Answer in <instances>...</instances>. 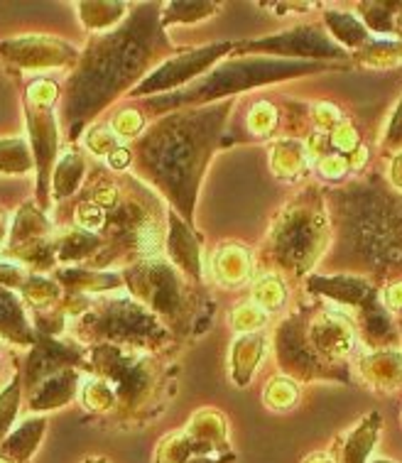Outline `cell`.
<instances>
[{
	"instance_id": "cell-5",
	"label": "cell",
	"mask_w": 402,
	"mask_h": 463,
	"mask_svg": "<svg viewBox=\"0 0 402 463\" xmlns=\"http://www.w3.org/2000/svg\"><path fill=\"white\" fill-rule=\"evenodd\" d=\"M360 373L370 388L397 390L402 388V354L400 351H376L360 361Z\"/></svg>"
},
{
	"instance_id": "cell-7",
	"label": "cell",
	"mask_w": 402,
	"mask_h": 463,
	"mask_svg": "<svg viewBox=\"0 0 402 463\" xmlns=\"http://www.w3.org/2000/svg\"><path fill=\"white\" fill-rule=\"evenodd\" d=\"M44 430H47L44 420H27L10 437L3 439V444H0L3 456H8L10 461L15 463H30L33 454L40 447V441H43Z\"/></svg>"
},
{
	"instance_id": "cell-24",
	"label": "cell",
	"mask_w": 402,
	"mask_h": 463,
	"mask_svg": "<svg viewBox=\"0 0 402 463\" xmlns=\"http://www.w3.org/2000/svg\"><path fill=\"white\" fill-rule=\"evenodd\" d=\"M386 302L390 309H402V282H395V285L388 287Z\"/></svg>"
},
{
	"instance_id": "cell-19",
	"label": "cell",
	"mask_w": 402,
	"mask_h": 463,
	"mask_svg": "<svg viewBox=\"0 0 402 463\" xmlns=\"http://www.w3.org/2000/svg\"><path fill=\"white\" fill-rule=\"evenodd\" d=\"M349 169V160L341 155H327L319 160V175L327 179H341Z\"/></svg>"
},
{
	"instance_id": "cell-25",
	"label": "cell",
	"mask_w": 402,
	"mask_h": 463,
	"mask_svg": "<svg viewBox=\"0 0 402 463\" xmlns=\"http://www.w3.org/2000/svg\"><path fill=\"white\" fill-rule=\"evenodd\" d=\"M130 160V155H128V150H120V147H118L116 152H110L109 155V162L110 165H113V167L116 169H123L126 167V162Z\"/></svg>"
},
{
	"instance_id": "cell-8",
	"label": "cell",
	"mask_w": 402,
	"mask_h": 463,
	"mask_svg": "<svg viewBox=\"0 0 402 463\" xmlns=\"http://www.w3.org/2000/svg\"><path fill=\"white\" fill-rule=\"evenodd\" d=\"M214 269H216V278L226 285H241L245 279L251 278V255L241 245H226L221 248L216 255V262H214Z\"/></svg>"
},
{
	"instance_id": "cell-9",
	"label": "cell",
	"mask_w": 402,
	"mask_h": 463,
	"mask_svg": "<svg viewBox=\"0 0 402 463\" xmlns=\"http://www.w3.org/2000/svg\"><path fill=\"white\" fill-rule=\"evenodd\" d=\"M307 162H310V157H307L304 145L294 143V140H282V143H277L275 147H273V155H270L273 172L282 179L297 177Z\"/></svg>"
},
{
	"instance_id": "cell-21",
	"label": "cell",
	"mask_w": 402,
	"mask_h": 463,
	"mask_svg": "<svg viewBox=\"0 0 402 463\" xmlns=\"http://www.w3.org/2000/svg\"><path fill=\"white\" fill-rule=\"evenodd\" d=\"M314 120H317V126L321 130H334L341 120H339V110L331 103H319L317 109H314Z\"/></svg>"
},
{
	"instance_id": "cell-16",
	"label": "cell",
	"mask_w": 402,
	"mask_h": 463,
	"mask_svg": "<svg viewBox=\"0 0 402 463\" xmlns=\"http://www.w3.org/2000/svg\"><path fill=\"white\" fill-rule=\"evenodd\" d=\"M383 145H386L388 150L402 152V99L397 101L393 116L388 120L386 133H383Z\"/></svg>"
},
{
	"instance_id": "cell-22",
	"label": "cell",
	"mask_w": 402,
	"mask_h": 463,
	"mask_svg": "<svg viewBox=\"0 0 402 463\" xmlns=\"http://www.w3.org/2000/svg\"><path fill=\"white\" fill-rule=\"evenodd\" d=\"M89 145L93 147V152H116L118 150V143L116 137L110 135V130H93L91 135H89Z\"/></svg>"
},
{
	"instance_id": "cell-28",
	"label": "cell",
	"mask_w": 402,
	"mask_h": 463,
	"mask_svg": "<svg viewBox=\"0 0 402 463\" xmlns=\"http://www.w3.org/2000/svg\"><path fill=\"white\" fill-rule=\"evenodd\" d=\"M86 463H109V461H106V458H89Z\"/></svg>"
},
{
	"instance_id": "cell-15",
	"label": "cell",
	"mask_w": 402,
	"mask_h": 463,
	"mask_svg": "<svg viewBox=\"0 0 402 463\" xmlns=\"http://www.w3.org/2000/svg\"><path fill=\"white\" fill-rule=\"evenodd\" d=\"M277 113L275 109L270 106V103H258L255 109L251 110V116H248V126H251L253 133H270L273 128H275Z\"/></svg>"
},
{
	"instance_id": "cell-12",
	"label": "cell",
	"mask_w": 402,
	"mask_h": 463,
	"mask_svg": "<svg viewBox=\"0 0 402 463\" xmlns=\"http://www.w3.org/2000/svg\"><path fill=\"white\" fill-rule=\"evenodd\" d=\"M327 20L329 25H331V33H334L341 43L349 44V47H359L360 43L368 40L366 27L360 25L353 15H346V13H329Z\"/></svg>"
},
{
	"instance_id": "cell-2",
	"label": "cell",
	"mask_w": 402,
	"mask_h": 463,
	"mask_svg": "<svg viewBox=\"0 0 402 463\" xmlns=\"http://www.w3.org/2000/svg\"><path fill=\"white\" fill-rule=\"evenodd\" d=\"M235 454L231 449H216L211 444H204L187 430L175 431L162 437L155 451V463H234Z\"/></svg>"
},
{
	"instance_id": "cell-6",
	"label": "cell",
	"mask_w": 402,
	"mask_h": 463,
	"mask_svg": "<svg viewBox=\"0 0 402 463\" xmlns=\"http://www.w3.org/2000/svg\"><path fill=\"white\" fill-rule=\"evenodd\" d=\"M265 336L263 334H244L231 348V375H234L235 385L245 388L251 383L253 373L258 371L260 361L265 355Z\"/></svg>"
},
{
	"instance_id": "cell-13",
	"label": "cell",
	"mask_w": 402,
	"mask_h": 463,
	"mask_svg": "<svg viewBox=\"0 0 402 463\" xmlns=\"http://www.w3.org/2000/svg\"><path fill=\"white\" fill-rule=\"evenodd\" d=\"M265 319H268V312L260 309L255 302H244L234 312V326L244 334H255L265 324Z\"/></svg>"
},
{
	"instance_id": "cell-14",
	"label": "cell",
	"mask_w": 402,
	"mask_h": 463,
	"mask_svg": "<svg viewBox=\"0 0 402 463\" xmlns=\"http://www.w3.org/2000/svg\"><path fill=\"white\" fill-rule=\"evenodd\" d=\"M17 412V388H8L3 395H0V444L3 439L8 437L10 427H13V420H15Z\"/></svg>"
},
{
	"instance_id": "cell-20",
	"label": "cell",
	"mask_w": 402,
	"mask_h": 463,
	"mask_svg": "<svg viewBox=\"0 0 402 463\" xmlns=\"http://www.w3.org/2000/svg\"><path fill=\"white\" fill-rule=\"evenodd\" d=\"M140 128H143V118H140L138 110H123L116 118V133L123 135V137H130V135L138 133Z\"/></svg>"
},
{
	"instance_id": "cell-30",
	"label": "cell",
	"mask_w": 402,
	"mask_h": 463,
	"mask_svg": "<svg viewBox=\"0 0 402 463\" xmlns=\"http://www.w3.org/2000/svg\"><path fill=\"white\" fill-rule=\"evenodd\" d=\"M0 463H15V461H10L8 456H3V454H0Z\"/></svg>"
},
{
	"instance_id": "cell-18",
	"label": "cell",
	"mask_w": 402,
	"mask_h": 463,
	"mask_svg": "<svg viewBox=\"0 0 402 463\" xmlns=\"http://www.w3.org/2000/svg\"><path fill=\"white\" fill-rule=\"evenodd\" d=\"M84 400L86 404L91 407V410H96V412H100V410H109L110 404H113V392H110L103 383H93V385H89L84 392Z\"/></svg>"
},
{
	"instance_id": "cell-11",
	"label": "cell",
	"mask_w": 402,
	"mask_h": 463,
	"mask_svg": "<svg viewBox=\"0 0 402 463\" xmlns=\"http://www.w3.org/2000/svg\"><path fill=\"white\" fill-rule=\"evenodd\" d=\"M263 400L268 404L270 410L275 412H285L292 410L297 400H300V390L290 378H273L268 383V388L263 392Z\"/></svg>"
},
{
	"instance_id": "cell-3",
	"label": "cell",
	"mask_w": 402,
	"mask_h": 463,
	"mask_svg": "<svg viewBox=\"0 0 402 463\" xmlns=\"http://www.w3.org/2000/svg\"><path fill=\"white\" fill-rule=\"evenodd\" d=\"M380 434V414L370 412L339 439L331 449L336 463H368Z\"/></svg>"
},
{
	"instance_id": "cell-1",
	"label": "cell",
	"mask_w": 402,
	"mask_h": 463,
	"mask_svg": "<svg viewBox=\"0 0 402 463\" xmlns=\"http://www.w3.org/2000/svg\"><path fill=\"white\" fill-rule=\"evenodd\" d=\"M327 231V223L317 209H297L277 228L280 250L287 253L290 260L310 262L321 250V236Z\"/></svg>"
},
{
	"instance_id": "cell-23",
	"label": "cell",
	"mask_w": 402,
	"mask_h": 463,
	"mask_svg": "<svg viewBox=\"0 0 402 463\" xmlns=\"http://www.w3.org/2000/svg\"><path fill=\"white\" fill-rule=\"evenodd\" d=\"M79 223L86 228H96L103 223V211L99 206H93V203H81V209H79Z\"/></svg>"
},
{
	"instance_id": "cell-27",
	"label": "cell",
	"mask_w": 402,
	"mask_h": 463,
	"mask_svg": "<svg viewBox=\"0 0 402 463\" xmlns=\"http://www.w3.org/2000/svg\"><path fill=\"white\" fill-rule=\"evenodd\" d=\"M302 463H336V461H334V456H331V451H314V454L307 456Z\"/></svg>"
},
{
	"instance_id": "cell-26",
	"label": "cell",
	"mask_w": 402,
	"mask_h": 463,
	"mask_svg": "<svg viewBox=\"0 0 402 463\" xmlns=\"http://www.w3.org/2000/svg\"><path fill=\"white\" fill-rule=\"evenodd\" d=\"M390 179L397 189H402V152L393 160V169H390Z\"/></svg>"
},
{
	"instance_id": "cell-4",
	"label": "cell",
	"mask_w": 402,
	"mask_h": 463,
	"mask_svg": "<svg viewBox=\"0 0 402 463\" xmlns=\"http://www.w3.org/2000/svg\"><path fill=\"white\" fill-rule=\"evenodd\" d=\"M310 341L319 354L329 355V358H344L351 354L356 336H353L351 324L344 317L321 314L319 319L311 321Z\"/></svg>"
},
{
	"instance_id": "cell-17",
	"label": "cell",
	"mask_w": 402,
	"mask_h": 463,
	"mask_svg": "<svg viewBox=\"0 0 402 463\" xmlns=\"http://www.w3.org/2000/svg\"><path fill=\"white\" fill-rule=\"evenodd\" d=\"M331 145L339 147L341 152H349V155H351V152L359 147V133H356V128H353L349 120H341V123L331 130Z\"/></svg>"
},
{
	"instance_id": "cell-29",
	"label": "cell",
	"mask_w": 402,
	"mask_h": 463,
	"mask_svg": "<svg viewBox=\"0 0 402 463\" xmlns=\"http://www.w3.org/2000/svg\"><path fill=\"white\" fill-rule=\"evenodd\" d=\"M368 463H393V461H388V458H373V461Z\"/></svg>"
},
{
	"instance_id": "cell-10",
	"label": "cell",
	"mask_w": 402,
	"mask_h": 463,
	"mask_svg": "<svg viewBox=\"0 0 402 463\" xmlns=\"http://www.w3.org/2000/svg\"><path fill=\"white\" fill-rule=\"evenodd\" d=\"M285 285H282V279L275 278V275H263V278L255 282L253 287V302L258 304L260 309H265V312H275L280 309L282 304H285Z\"/></svg>"
}]
</instances>
